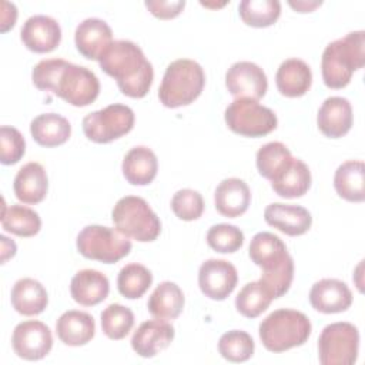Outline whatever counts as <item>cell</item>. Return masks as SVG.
I'll list each match as a JSON object with an SVG mask.
<instances>
[{
	"mask_svg": "<svg viewBox=\"0 0 365 365\" xmlns=\"http://www.w3.org/2000/svg\"><path fill=\"white\" fill-rule=\"evenodd\" d=\"M31 80L38 90L53 91L76 107L91 104L100 93V81L91 70L63 58L38 61L31 71Z\"/></svg>",
	"mask_w": 365,
	"mask_h": 365,
	"instance_id": "1",
	"label": "cell"
},
{
	"mask_svg": "<svg viewBox=\"0 0 365 365\" xmlns=\"http://www.w3.org/2000/svg\"><path fill=\"white\" fill-rule=\"evenodd\" d=\"M100 68L115 78L120 91L143 98L151 88L154 70L143 50L130 40H115L98 58Z\"/></svg>",
	"mask_w": 365,
	"mask_h": 365,
	"instance_id": "2",
	"label": "cell"
},
{
	"mask_svg": "<svg viewBox=\"0 0 365 365\" xmlns=\"http://www.w3.org/2000/svg\"><path fill=\"white\" fill-rule=\"evenodd\" d=\"M251 261L261 267V282L274 298L288 292L294 278V261L284 241L272 232H258L252 237L248 250Z\"/></svg>",
	"mask_w": 365,
	"mask_h": 365,
	"instance_id": "3",
	"label": "cell"
},
{
	"mask_svg": "<svg viewBox=\"0 0 365 365\" xmlns=\"http://www.w3.org/2000/svg\"><path fill=\"white\" fill-rule=\"evenodd\" d=\"M365 64V33L351 31L345 37L331 41L321 57L324 84L329 88H344L354 71Z\"/></svg>",
	"mask_w": 365,
	"mask_h": 365,
	"instance_id": "4",
	"label": "cell"
},
{
	"mask_svg": "<svg viewBox=\"0 0 365 365\" xmlns=\"http://www.w3.org/2000/svg\"><path fill=\"white\" fill-rule=\"evenodd\" d=\"M311 321L297 309L281 308L271 312L259 324L262 345L275 354L304 345L311 335Z\"/></svg>",
	"mask_w": 365,
	"mask_h": 365,
	"instance_id": "5",
	"label": "cell"
},
{
	"mask_svg": "<svg viewBox=\"0 0 365 365\" xmlns=\"http://www.w3.org/2000/svg\"><path fill=\"white\" fill-rule=\"evenodd\" d=\"M204 84L202 67L194 60L178 58L167 66L158 88V98L168 108L188 106L200 97Z\"/></svg>",
	"mask_w": 365,
	"mask_h": 365,
	"instance_id": "6",
	"label": "cell"
},
{
	"mask_svg": "<svg viewBox=\"0 0 365 365\" xmlns=\"http://www.w3.org/2000/svg\"><path fill=\"white\" fill-rule=\"evenodd\" d=\"M111 218L120 234L140 242H151L161 232L160 218L148 202L137 195L120 198L111 211Z\"/></svg>",
	"mask_w": 365,
	"mask_h": 365,
	"instance_id": "7",
	"label": "cell"
},
{
	"mask_svg": "<svg viewBox=\"0 0 365 365\" xmlns=\"http://www.w3.org/2000/svg\"><path fill=\"white\" fill-rule=\"evenodd\" d=\"M78 252L104 264H114L131 251V241L117 230L104 225H87L77 235Z\"/></svg>",
	"mask_w": 365,
	"mask_h": 365,
	"instance_id": "8",
	"label": "cell"
},
{
	"mask_svg": "<svg viewBox=\"0 0 365 365\" xmlns=\"http://www.w3.org/2000/svg\"><path fill=\"white\" fill-rule=\"evenodd\" d=\"M228 128L244 137H262L277 128L275 113L252 98H235L224 114Z\"/></svg>",
	"mask_w": 365,
	"mask_h": 365,
	"instance_id": "9",
	"label": "cell"
},
{
	"mask_svg": "<svg viewBox=\"0 0 365 365\" xmlns=\"http://www.w3.org/2000/svg\"><path fill=\"white\" fill-rule=\"evenodd\" d=\"M359 349V332L351 322L327 325L318 338V358L322 365H352Z\"/></svg>",
	"mask_w": 365,
	"mask_h": 365,
	"instance_id": "10",
	"label": "cell"
},
{
	"mask_svg": "<svg viewBox=\"0 0 365 365\" xmlns=\"http://www.w3.org/2000/svg\"><path fill=\"white\" fill-rule=\"evenodd\" d=\"M134 127V111L125 104H110L101 110L93 111L83 118V131L86 137L98 144L111 143Z\"/></svg>",
	"mask_w": 365,
	"mask_h": 365,
	"instance_id": "11",
	"label": "cell"
},
{
	"mask_svg": "<svg viewBox=\"0 0 365 365\" xmlns=\"http://www.w3.org/2000/svg\"><path fill=\"white\" fill-rule=\"evenodd\" d=\"M11 345L19 358L38 361L51 351L53 335L50 328L41 321H23L13 331Z\"/></svg>",
	"mask_w": 365,
	"mask_h": 365,
	"instance_id": "12",
	"label": "cell"
},
{
	"mask_svg": "<svg viewBox=\"0 0 365 365\" xmlns=\"http://www.w3.org/2000/svg\"><path fill=\"white\" fill-rule=\"evenodd\" d=\"M225 86L235 98H252L258 101L267 93L268 80L258 64L237 61L225 73Z\"/></svg>",
	"mask_w": 365,
	"mask_h": 365,
	"instance_id": "13",
	"label": "cell"
},
{
	"mask_svg": "<svg viewBox=\"0 0 365 365\" xmlns=\"http://www.w3.org/2000/svg\"><path fill=\"white\" fill-rule=\"evenodd\" d=\"M237 281L235 267L225 259H207L198 269L200 289L214 301L225 299L234 291Z\"/></svg>",
	"mask_w": 365,
	"mask_h": 365,
	"instance_id": "14",
	"label": "cell"
},
{
	"mask_svg": "<svg viewBox=\"0 0 365 365\" xmlns=\"http://www.w3.org/2000/svg\"><path fill=\"white\" fill-rule=\"evenodd\" d=\"M23 44L34 53H50L61 40V29L56 19L46 14L29 17L20 30Z\"/></svg>",
	"mask_w": 365,
	"mask_h": 365,
	"instance_id": "15",
	"label": "cell"
},
{
	"mask_svg": "<svg viewBox=\"0 0 365 365\" xmlns=\"http://www.w3.org/2000/svg\"><path fill=\"white\" fill-rule=\"evenodd\" d=\"M174 328L164 319H150L140 324L131 338L134 352L143 358H153L168 348L174 339Z\"/></svg>",
	"mask_w": 365,
	"mask_h": 365,
	"instance_id": "16",
	"label": "cell"
},
{
	"mask_svg": "<svg viewBox=\"0 0 365 365\" xmlns=\"http://www.w3.org/2000/svg\"><path fill=\"white\" fill-rule=\"evenodd\" d=\"M76 47L88 60H97L113 43L111 27L101 19L88 17L83 20L74 33Z\"/></svg>",
	"mask_w": 365,
	"mask_h": 365,
	"instance_id": "17",
	"label": "cell"
},
{
	"mask_svg": "<svg viewBox=\"0 0 365 365\" xmlns=\"http://www.w3.org/2000/svg\"><path fill=\"white\" fill-rule=\"evenodd\" d=\"M309 302L312 308L322 314L344 312L352 304V292L345 282L335 278H324L312 285Z\"/></svg>",
	"mask_w": 365,
	"mask_h": 365,
	"instance_id": "18",
	"label": "cell"
},
{
	"mask_svg": "<svg viewBox=\"0 0 365 365\" xmlns=\"http://www.w3.org/2000/svg\"><path fill=\"white\" fill-rule=\"evenodd\" d=\"M354 123L351 103L345 97H328L319 107L317 124L319 131L329 138L345 135Z\"/></svg>",
	"mask_w": 365,
	"mask_h": 365,
	"instance_id": "19",
	"label": "cell"
},
{
	"mask_svg": "<svg viewBox=\"0 0 365 365\" xmlns=\"http://www.w3.org/2000/svg\"><path fill=\"white\" fill-rule=\"evenodd\" d=\"M264 218L268 225L291 237L305 234L312 224L309 211L295 204L272 202L265 208Z\"/></svg>",
	"mask_w": 365,
	"mask_h": 365,
	"instance_id": "20",
	"label": "cell"
},
{
	"mask_svg": "<svg viewBox=\"0 0 365 365\" xmlns=\"http://www.w3.org/2000/svg\"><path fill=\"white\" fill-rule=\"evenodd\" d=\"M251 202V191L241 178L222 180L214 192V204L217 211L228 218L242 215Z\"/></svg>",
	"mask_w": 365,
	"mask_h": 365,
	"instance_id": "21",
	"label": "cell"
},
{
	"mask_svg": "<svg viewBox=\"0 0 365 365\" xmlns=\"http://www.w3.org/2000/svg\"><path fill=\"white\" fill-rule=\"evenodd\" d=\"M13 190L17 200L24 204L41 202L48 190V178L44 167L34 161L24 164L14 177Z\"/></svg>",
	"mask_w": 365,
	"mask_h": 365,
	"instance_id": "22",
	"label": "cell"
},
{
	"mask_svg": "<svg viewBox=\"0 0 365 365\" xmlns=\"http://www.w3.org/2000/svg\"><path fill=\"white\" fill-rule=\"evenodd\" d=\"M110 292L108 278L97 269H81L70 282L73 299L83 307H93L107 298Z\"/></svg>",
	"mask_w": 365,
	"mask_h": 365,
	"instance_id": "23",
	"label": "cell"
},
{
	"mask_svg": "<svg viewBox=\"0 0 365 365\" xmlns=\"http://www.w3.org/2000/svg\"><path fill=\"white\" fill-rule=\"evenodd\" d=\"M58 339L68 346H81L88 344L96 334L94 318L78 309L63 312L56 322Z\"/></svg>",
	"mask_w": 365,
	"mask_h": 365,
	"instance_id": "24",
	"label": "cell"
},
{
	"mask_svg": "<svg viewBox=\"0 0 365 365\" xmlns=\"http://www.w3.org/2000/svg\"><path fill=\"white\" fill-rule=\"evenodd\" d=\"M278 91L285 97L304 96L312 83V73L309 66L299 58L284 60L275 74Z\"/></svg>",
	"mask_w": 365,
	"mask_h": 365,
	"instance_id": "25",
	"label": "cell"
},
{
	"mask_svg": "<svg viewBox=\"0 0 365 365\" xmlns=\"http://www.w3.org/2000/svg\"><path fill=\"white\" fill-rule=\"evenodd\" d=\"M13 308L26 317L41 314L48 304L46 288L33 278H21L14 282L10 294Z\"/></svg>",
	"mask_w": 365,
	"mask_h": 365,
	"instance_id": "26",
	"label": "cell"
},
{
	"mask_svg": "<svg viewBox=\"0 0 365 365\" xmlns=\"http://www.w3.org/2000/svg\"><path fill=\"white\" fill-rule=\"evenodd\" d=\"M123 175L133 185H147L150 184L158 170L157 155L153 150L144 145L133 147L123 160Z\"/></svg>",
	"mask_w": 365,
	"mask_h": 365,
	"instance_id": "27",
	"label": "cell"
},
{
	"mask_svg": "<svg viewBox=\"0 0 365 365\" xmlns=\"http://www.w3.org/2000/svg\"><path fill=\"white\" fill-rule=\"evenodd\" d=\"M33 140L43 147H57L64 144L71 134L68 120L57 113H44L30 123Z\"/></svg>",
	"mask_w": 365,
	"mask_h": 365,
	"instance_id": "28",
	"label": "cell"
},
{
	"mask_svg": "<svg viewBox=\"0 0 365 365\" xmlns=\"http://www.w3.org/2000/svg\"><path fill=\"white\" fill-rule=\"evenodd\" d=\"M271 187L284 198L302 197L311 187V171L302 160L292 157L287 167L271 180Z\"/></svg>",
	"mask_w": 365,
	"mask_h": 365,
	"instance_id": "29",
	"label": "cell"
},
{
	"mask_svg": "<svg viewBox=\"0 0 365 365\" xmlns=\"http://www.w3.org/2000/svg\"><path fill=\"white\" fill-rule=\"evenodd\" d=\"M334 187L338 195L351 202L365 200V165L358 160L342 163L334 175Z\"/></svg>",
	"mask_w": 365,
	"mask_h": 365,
	"instance_id": "30",
	"label": "cell"
},
{
	"mask_svg": "<svg viewBox=\"0 0 365 365\" xmlns=\"http://www.w3.org/2000/svg\"><path fill=\"white\" fill-rule=\"evenodd\" d=\"M184 294L181 288L171 281L160 282L151 292L147 309L158 319H175L184 308Z\"/></svg>",
	"mask_w": 365,
	"mask_h": 365,
	"instance_id": "31",
	"label": "cell"
},
{
	"mask_svg": "<svg viewBox=\"0 0 365 365\" xmlns=\"http://www.w3.org/2000/svg\"><path fill=\"white\" fill-rule=\"evenodd\" d=\"M1 227L14 235L19 237H33L41 228L40 215L24 205L13 204V205H3L1 212Z\"/></svg>",
	"mask_w": 365,
	"mask_h": 365,
	"instance_id": "32",
	"label": "cell"
},
{
	"mask_svg": "<svg viewBox=\"0 0 365 365\" xmlns=\"http://www.w3.org/2000/svg\"><path fill=\"white\" fill-rule=\"evenodd\" d=\"M274 299L269 289L258 281L245 284L235 298L237 311L247 318H257L261 315Z\"/></svg>",
	"mask_w": 365,
	"mask_h": 365,
	"instance_id": "33",
	"label": "cell"
},
{
	"mask_svg": "<svg viewBox=\"0 0 365 365\" xmlns=\"http://www.w3.org/2000/svg\"><path fill=\"white\" fill-rule=\"evenodd\" d=\"M153 282V274L141 264L133 262L123 267L117 277V288L124 298L137 299L143 297Z\"/></svg>",
	"mask_w": 365,
	"mask_h": 365,
	"instance_id": "34",
	"label": "cell"
},
{
	"mask_svg": "<svg viewBox=\"0 0 365 365\" xmlns=\"http://www.w3.org/2000/svg\"><path fill=\"white\" fill-rule=\"evenodd\" d=\"M292 160V154L288 147L279 141H271L264 144L257 151V168L259 174L267 180H274Z\"/></svg>",
	"mask_w": 365,
	"mask_h": 365,
	"instance_id": "35",
	"label": "cell"
},
{
	"mask_svg": "<svg viewBox=\"0 0 365 365\" xmlns=\"http://www.w3.org/2000/svg\"><path fill=\"white\" fill-rule=\"evenodd\" d=\"M238 13L242 21L251 27H268L278 20L281 3L278 0H242Z\"/></svg>",
	"mask_w": 365,
	"mask_h": 365,
	"instance_id": "36",
	"label": "cell"
},
{
	"mask_svg": "<svg viewBox=\"0 0 365 365\" xmlns=\"http://www.w3.org/2000/svg\"><path fill=\"white\" fill-rule=\"evenodd\" d=\"M100 317L104 335L114 341L125 338L134 325L133 311L121 304L107 305Z\"/></svg>",
	"mask_w": 365,
	"mask_h": 365,
	"instance_id": "37",
	"label": "cell"
},
{
	"mask_svg": "<svg viewBox=\"0 0 365 365\" xmlns=\"http://www.w3.org/2000/svg\"><path fill=\"white\" fill-rule=\"evenodd\" d=\"M255 349L254 339L245 331L232 329L221 335L218 341V352L230 362L248 361Z\"/></svg>",
	"mask_w": 365,
	"mask_h": 365,
	"instance_id": "38",
	"label": "cell"
},
{
	"mask_svg": "<svg viewBox=\"0 0 365 365\" xmlns=\"http://www.w3.org/2000/svg\"><path fill=\"white\" fill-rule=\"evenodd\" d=\"M207 242L217 252L231 254L242 247L244 234L232 224H217L208 230Z\"/></svg>",
	"mask_w": 365,
	"mask_h": 365,
	"instance_id": "39",
	"label": "cell"
},
{
	"mask_svg": "<svg viewBox=\"0 0 365 365\" xmlns=\"http://www.w3.org/2000/svg\"><path fill=\"white\" fill-rule=\"evenodd\" d=\"M173 212L182 221H194L202 215L204 200L202 195L191 188L178 190L171 198Z\"/></svg>",
	"mask_w": 365,
	"mask_h": 365,
	"instance_id": "40",
	"label": "cell"
},
{
	"mask_svg": "<svg viewBox=\"0 0 365 365\" xmlns=\"http://www.w3.org/2000/svg\"><path fill=\"white\" fill-rule=\"evenodd\" d=\"M26 153V141L21 133L11 125L0 128V161L4 165H13L21 160Z\"/></svg>",
	"mask_w": 365,
	"mask_h": 365,
	"instance_id": "41",
	"label": "cell"
},
{
	"mask_svg": "<svg viewBox=\"0 0 365 365\" xmlns=\"http://www.w3.org/2000/svg\"><path fill=\"white\" fill-rule=\"evenodd\" d=\"M144 4L158 19H174L185 7V0H147Z\"/></svg>",
	"mask_w": 365,
	"mask_h": 365,
	"instance_id": "42",
	"label": "cell"
},
{
	"mask_svg": "<svg viewBox=\"0 0 365 365\" xmlns=\"http://www.w3.org/2000/svg\"><path fill=\"white\" fill-rule=\"evenodd\" d=\"M17 19V9L13 3L9 1H1V23H0V30L4 33L9 29H11L16 23Z\"/></svg>",
	"mask_w": 365,
	"mask_h": 365,
	"instance_id": "43",
	"label": "cell"
},
{
	"mask_svg": "<svg viewBox=\"0 0 365 365\" xmlns=\"http://www.w3.org/2000/svg\"><path fill=\"white\" fill-rule=\"evenodd\" d=\"M0 240H1V264H4L9 258L14 257L16 244L13 240H9L6 235H1Z\"/></svg>",
	"mask_w": 365,
	"mask_h": 365,
	"instance_id": "44",
	"label": "cell"
},
{
	"mask_svg": "<svg viewBox=\"0 0 365 365\" xmlns=\"http://www.w3.org/2000/svg\"><path fill=\"white\" fill-rule=\"evenodd\" d=\"M288 4H289L292 9H295L297 11H299V13H308V11H312L315 7L321 6L322 1H321V0H317V1H304V0L292 1V0H289Z\"/></svg>",
	"mask_w": 365,
	"mask_h": 365,
	"instance_id": "45",
	"label": "cell"
}]
</instances>
